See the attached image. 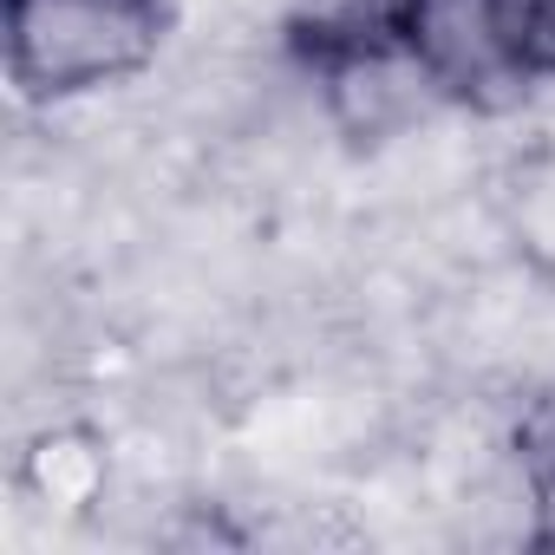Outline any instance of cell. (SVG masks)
<instances>
[{
  "label": "cell",
  "instance_id": "6da1fadb",
  "mask_svg": "<svg viewBox=\"0 0 555 555\" xmlns=\"http://www.w3.org/2000/svg\"><path fill=\"white\" fill-rule=\"evenodd\" d=\"M177 0H8V79L34 105H73L157 66Z\"/></svg>",
  "mask_w": 555,
  "mask_h": 555
},
{
  "label": "cell",
  "instance_id": "7a4b0ae2",
  "mask_svg": "<svg viewBox=\"0 0 555 555\" xmlns=\"http://www.w3.org/2000/svg\"><path fill=\"white\" fill-rule=\"evenodd\" d=\"M405 47L451 105L555 86V0H412Z\"/></svg>",
  "mask_w": 555,
  "mask_h": 555
},
{
  "label": "cell",
  "instance_id": "3957f363",
  "mask_svg": "<svg viewBox=\"0 0 555 555\" xmlns=\"http://www.w3.org/2000/svg\"><path fill=\"white\" fill-rule=\"evenodd\" d=\"M490 229L516 255V268H535L555 282V144L535 138L490 177Z\"/></svg>",
  "mask_w": 555,
  "mask_h": 555
},
{
  "label": "cell",
  "instance_id": "277c9868",
  "mask_svg": "<svg viewBox=\"0 0 555 555\" xmlns=\"http://www.w3.org/2000/svg\"><path fill=\"white\" fill-rule=\"evenodd\" d=\"M516 490H522V529L529 542L555 548V379L522 399L516 418Z\"/></svg>",
  "mask_w": 555,
  "mask_h": 555
},
{
  "label": "cell",
  "instance_id": "5b68a950",
  "mask_svg": "<svg viewBox=\"0 0 555 555\" xmlns=\"http://www.w3.org/2000/svg\"><path fill=\"white\" fill-rule=\"evenodd\" d=\"M21 483H27L47 509H86V503H99V490H105V457H99V444L79 438V431H47V438L27 451Z\"/></svg>",
  "mask_w": 555,
  "mask_h": 555
},
{
  "label": "cell",
  "instance_id": "8992f818",
  "mask_svg": "<svg viewBox=\"0 0 555 555\" xmlns=\"http://www.w3.org/2000/svg\"><path fill=\"white\" fill-rule=\"evenodd\" d=\"M542 138L555 144V86H542Z\"/></svg>",
  "mask_w": 555,
  "mask_h": 555
}]
</instances>
